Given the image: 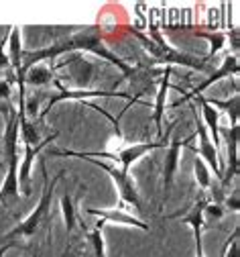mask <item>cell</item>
Returning <instances> with one entry per match:
<instances>
[{"label": "cell", "instance_id": "cell-1", "mask_svg": "<svg viewBox=\"0 0 240 257\" xmlns=\"http://www.w3.org/2000/svg\"><path fill=\"white\" fill-rule=\"evenodd\" d=\"M7 126H5V162H7V178L0 186V202L9 204V202H17L19 200V112L13 106L9 110V116L5 118Z\"/></svg>", "mask_w": 240, "mask_h": 257}, {"label": "cell", "instance_id": "cell-16", "mask_svg": "<svg viewBox=\"0 0 240 257\" xmlns=\"http://www.w3.org/2000/svg\"><path fill=\"white\" fill-rule=\"evenodd\" d=\"M53 82V70L47 68L45 63H37L27 70L25 74V86H47Z\"/></svg>", "mask_w": 240, "mask_h": 257}, {"label": "cell", "instance_id": "cell-10", "mask_svg": "<svg viewBox=\"0 0 240 257\" xmlns=\"http://www.w3.org/2000/svg\"><path fill=\"white\" fill-rule=\"evenodd\" d=\"M195 122H197L199 147L187 145V149H189V151H193L195 155H199V157L203 159V162H205V166H208L210 170H214V176L220 180V178H222V168H220V157H218V151H216V147H214V143H212V139H210L208 131H205L203 122H201L197 116H195Z\"/></svg>", "mask_w": 240, "mask_h": 257}, {"label": "cell", "instance_id": "cell-12", "mask_svg": "<svg viewBox=\"0 0 240 257\" xmlns=\"http://www.w3.org/2000/svg\"><path fill=\"white\" fill-rule=\"evenodd\" d=\"M90 216H98L104 222H116V224H126V227H136L141 231H149V224L141 220L139 216H132L122 208H86Z\"/></svg>", "mask_w": 240, "mask_h": 257}, {"label": "cell", "instance_id": "cell-17", "mask_svg": "<svg viewBox=\"0 0 240 257\" xmlns=\"http://www.w3.org/2000/svg\"><path fill=\"white\" fill-rule=\"evenodd\" d=\"M203 100L208 102L212 108L224 110L230 116L232 124H238V116H240V96L238 94H234L232 98H228V100H222V98H205V96H203Z\"/></svg>", "mask_w": 240, "mask_h": 257}, {"label": "cell", "instance_id": "cell-24", "mask_svg": "<svg viewBox=\"0 0 240 257\" xmlns=\"http://www.w3.org/2000/svg\"><path fill=\"white\" fill-rule=\"evenodd\" d=\"M15 78V76H13ZM13 80H0V102H7L13 104Z\"/></svg>", "mask_w": 240, "mask_h": 257}, {"label": "cell", "instance_id": "cell-19", "mask_svg": "<svg viewBox=\"0 0 240 257\" xmlns=\"http://www.w3.org/2000/svg\"><path fill=\"white\" fill-rule=\"evenodd\" d=\"M195 37H199V39H208L210 41V53L205 55V57H201L205 63H208L220 49H224V45H226V39H228V35L224 33V31H214V33H205V31H199V33H195Z\"/></svg>", "mask_w": 240, "mask_h": 257}, {"label": "cell", "instance_id": "cell-7", "mask_svg": "<svg viewBox=\"0 0 240 257\" xmlns=\"http://www.w3.org/2000/svg\"><path fill=\"white\" fill-rule=\"evenodd\" d=\"M210 202L208 194H203V192H199L195 202L191 204V208L187 210L185 216H175V218H181L183 224H187V227L193 229V239H195V257H205L203 253V243H201V233L203 229H208L205 227V222H203V208L205 204Z\"/></svg>", "mask_w": 240, "mask_h": 257}, {"label": "cell", "instance_id": "cell-9", "mask_svg": "<svg viewBox=\"0 0 240 257\" xmlns=\"http://www.w3.org/2000/svg\"><path fill=\"white\" fill-rule=\"evenodd\" d=\"M238 72H240V63H238V55H226L224 57V61H222V66L216 70V72H212L205 80H201L183 100H179V102H175L173 104V108H177L179 104H183L185 100H189V98H193V96H201V92L205 90V88H210L212 84H216V82H220V80H224V78H230V76H238Z\"/></svg>", "mask_w": 240, "mask_h": 257}, {"label": "cell", "instance_id": "cell-2", "mask_svg": "<svg viewBox=\"0 0 240 257\" xmlns=\"http://www.w3.org/2000/svg\"><path fill=\"white\" fill-rule=\"evenodd\" d=\"M173 131V126L167 128L165 139L155 141V143H132L126 147H120L118 151H72V149H49V155H63V157H80V159H92V157H100V159H114L120 166V170L124 174H130V168L134 162H139L141 157H145L147 153L155 151V149H165L167 147V139L169 133Z\"/></svg>", "mask_w": 240, "mask_h": 257}, {"label": "cell", "instance_id": "cell-5", "mask_svg": "<svg viewBox=\"0 0 240 257\" xmlns=\"http://www.w3.org/2000/svg\"><path fill=\"white\" fill-rule=\"evenodd\" d=\"M53 84L57 86V90H59V94H53L51 98L47 100V104H45V108L41 110V114H39V120H43L47 114H49V110L57 104V102H61V100H76V102H88L90 98H124V100H128V104H136L139 102L141 104V100L139 98H134L132 94H128V92H108V90H67V88H63L61 86V82L59 80H53Z\"/></svg>", "mask_w": 240, "mask_h": 257}, {"label": "cell", "instance_id": "cell-25", "mask_svg": "<svg viewBox=\"0 0 240 257\" xmlns=\"http://www.w3.org/2000/svg\"><path fill=\"white\" fill-rule=\"evenodd\" d=\"M7 43H9V37L0 39V72L11 68V59H9V53H7Z\"/></svg>", "mask_w": 240, "mask_h": 257}, {"label": "cell", "instance_id": "cell-23", "mask_svg": "<svg viewBox=\"0 0 240 257\" xmlns=\"http://www.w3.org/2000/svg\"><path fill=\"white\" fill-rule=\"evenodd\" d=\"M238 235H240V227H236V229L232 231L230 239L226 241L224 251H222L224 257H240V253H238Z\"/></svg>", "mask_w": 240, "mask_h": 257}, {"label": "cell", "instance_id": "cell-6", "mask_svg": "<svg viewBox=\"0 0 240 257\" xmlns=\"http://www.w3.org/2000/svg\"><path fill=\"white\" fill-rule=\"evenodd\" d=\"M88 162L98 166L100 170H104L112 178V182H114V186L118 190V194H120V202L122 204H130L134 210L141 212V196H139V190H136V184H134L130 174H124L120 168L108 166L104 162H100V159H88Z\"/></svg>", "mask_w": 240, "mask_h": 257}, {"label": "cell", "instance_id": "cell-20", "mask_svg": "<svg viewBox=\"0 0 240 257\" xmlns=\"http://www.w3.org/2000/svg\"><path fill=\"white\" fill-rule=\"evenodd\" d=\"M104 220L96 222V229L94 231H86V237L92 245V251H94V257H106V249H104V235H102V229H104Z\"/></svg>", "mask_w": 240, "mask_h": 257}, {"label": "cell", "instance_id": "cell-26", "mask_svg": "<svg viewBox=\"0 0 240 257\" xmlns=\"http://www.w3.org/2000/svg\"><path fill=\"white\" fill-rule=\"evenodd\" d=\"M222 206H224V208H230V210H234V212H238V190L232 192V198L228 196Z\"/></svg>", "mask_w": 240, "mask_h": 257}, {"label": "cell", "instance_id": "cell-13", "mask_svg": "<svg viewBox=\"0 0 240 257\" xmlns=\"http://www.w3.org/2000/svg\"><path fill=\"white\" fill-rule=\"evenodd\" d=\"M238 135H240V124H232L228 128V170L220 178V186H228L238 176Z\"/></svg>", "mask_w": 240, "mask_h": 257}, {"label": "cell", "instance_id": "cell-18", "mask_svg": "<svg viewBox=\"0 0 240 257\" xmlns=\"http://www.w3.org/2000/svg\"><path fill=\"white\" fill-rule=\"evenodd\" d=\"M193 174H195V182L199 186V192H203V194H210V192L214 190V180H212L210 168L205 166V162L199 155H195V159H193Z\"/></svg>", "mask_w": 240, "mask_h": 257}, {"label": "cell", "instance_id": "cell-4", "mask_svg": "<svg viewBox=\"0 0 240 257\" xmlns=\"http://www.w3.org/2000/svg\"><path fill=\"white\" fill-rule=\"evenodd\" d=\"M130 33L143 43L145 51L153 57V63H165L167 68H171V66H185V68H191V70H197V72H205V70L210 68L203 59L185 55V53H181V51H177V49H173V47H169L167 43H165V45H157V43H153L147 35L139 33V31H134V29H130Z\"/></svg>", "mask_w": 240, "mask_h": 257}, {"label": "cell", "instance_id": "cell-14", "mask_svg": "<svg viewBox=\"0 0 240 257\" xmlns=\"http://www.w3.org/2000/svg\"><path fill=\"white\" fill-rule=\"evenodd\" d=\"M169 76H171V68H165V74L159 82L157 94H155V112H153V120H155V131L159 141L163 139V116H165V104H167V92H169Z\"/></svg>", "mask_w": 240, "mask_h": 257}, {"label": "cell", "instance_id": "cell-8", "mask_svg": "<svg viewBox=\"0 0 240 257\" xmlns=\"http://www.w3.org/2000/svg\"><path fill=\"white\" fill-rule=\"evenodd\" d=\"M195 139V135H189L185 139H173L171 143H167V153H165V164H163V202H167L169 198V190L173 186V176L177 172V166H179V153H181V147H187L191 141Z\"/></svg>", "mask_w": 240, "mask_h": 257}, {"label": "cell", "instance_id": "cell-22", "mask_svg": "<svg viewBox=\"0 0 240 257\" xmlns=\"http://www.w3.org/2000/svg\"><path fill=\"white\" fill-rule=\"evenodd\" d=\"M226 208L218 202H208L203 208V222H205V227H208V222H218L222 216H224Z\"/></svg>", "mask_w": 240, "mask_h": 257}, {"label": "cell", "instance_id": "cell-15", "mask_svg": "<svg viewBox=\"0 0 240 257\" xmlns=\"http://www.w3.org/2000/svg\"><path fill=\"white\" fill-rule=\"evenodd\" d=\"M9 43H7V53L11 59V68L15 70V74L19 76L23 70V29L21 27H9ZM15 76V78H17Z\"/></svg>", "mask_w": 240, "mask_h": 257}, {"label": "cell", "instance_id": "cell-3", "mask_svg": "<svg viewBox=\"0 0 240 257\" xmlns=\"http://www.w3.org/2000/svg\"><path fill=\"white\" fill-rule=\"evenodd\" d=\"M41 172H43V196L37 204V208L33 210L23 222H19L13 231H9L3 241H11V239H17V237H25V239H31L33 235L37 233V229L41 224H45L49 220V212H51V202H53V190H55V184L65 176V170H59V174L49 182V174H47V166L45 162H41Z\"/></svg>", "mask_w": 240, "mask_h": 257}, {"label": "cell", "instance_id": "cell-11", "mask_svg": "<svg viewBox=\"0 0 240 257\" xmlns=\"http://www.w3.org/2000/svg\"><path fill=\"white\" fill-rule=\"evenodd\" d=\"M189 100H193V102L199 106L201 118H203V126H205V131H208V135H210V139H212V143H214V147H216V151H218V157H220L222 137H220V124H218V120H220L218 110L212 108L208 102H205L203 96H193V98H189ZM185 102H187V100H185ZM220 168H222V162H220ZM222 174H224V168H222Z\"/></svg>", "mask_w": 240, "mask_h": 257}, {"label": "cell", "instance_id": "cell-21", "mask_svg": "<svg viewBox=\"0 0 240 257\" xmlns=\"http://www.w3.org/2000/svg\"><path fill=\"white\" fill-rule=\"evenodd\" d=\"M61 212H63V220H65V231H67V235H72V231L76 227V208H74L72 196L67 194V192L61 196Z\"/></svg>", "mask_w": 240, "mask_h": 257}]
</instances>
